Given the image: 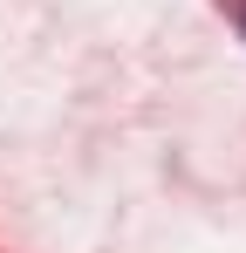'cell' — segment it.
Returning <instances> with one entry per match:
<instances>
[]
</instances>
